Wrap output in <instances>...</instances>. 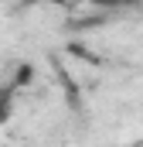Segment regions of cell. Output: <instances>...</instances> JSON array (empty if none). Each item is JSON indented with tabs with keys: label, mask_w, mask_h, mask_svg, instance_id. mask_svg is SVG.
<instances>
[{
	"label": "cell",
	"mask_w": 143,
	"mask_h": 147,
	"mask_svg": "<svg viewBox=\"0 0 143 147\" xmlns=\"http://www.w3.org/2000/svg\"><path fill=\"white\" fill-rule=\"evenodd\" d=\"M14 89L17 86H0V127L14 116Z\"/></svg>",
	"instance_id": "1"
},
{
	"label": "cell",
	"mask_w": 143,
	"mask_h": 147,
	"mask_svg": "<svg viewBox=\"0 0 143 147\" xmlns=\"http://www.w3.org/2000/svg\"><path fill=\"white\" fill-rule=\"evenodd\" d=\"M89 3L99 10H126V7H136L140 0H89Z\"/></svg>",
	"instance_id": "2"
},
{
	"label": "cell",
	"mask_w": 143,
	"mask_h": 147,
	"mask_svg": "<svg viewBox=\"0 0 143 147\" xmlns=\"http://www.w3.org/2000/svg\"><path fill=\"white\" fill-rule=\"evenodd\" d=\"M21 3H27V7H65L72 0H21Z\"/></svg>",
	"instance_id": "3"
}]
</instances>
